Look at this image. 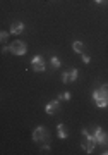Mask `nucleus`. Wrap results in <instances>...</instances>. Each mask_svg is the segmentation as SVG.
<instances>
[{"label":"nucleus","mask_w":108,"mask_h":155,"mask_svg":"<svg viewBox=\"0 0 108 155\" xmlns=\"http://www.w3.org/2000/svg\"><path fill=\"white\" fill-rule=\"evenodd\" d=\"M50 150H52V147H50V145H43V147H41V153H48Z\"/></svg>","instance_id":"dca6fc26"},{"label":"nucleus","mask_w":108,"mask_h":155,"mask_svg":"<svg viewBox=\"0 0 108 155\" xmlns=\"http://www.w3.org/2000/svg\"><path fill=\"white\" fill-rule=\"evenodd\" d=\"M50 66L53 67V69H59V67L62 66V62H60V59L57 55H52V59H50Z\"/></svg>","instance_id":"f8f14e48"},{"label":"nucleus","mask_w":108,"mask_h":155,"mask_svg":"<svg viewBox=\"0 0 108 155\" xmlns=\"http://www.w3.org/2000/svg\"><path fill=\"white\" fill-rule=\"evenodd\" d=\"M101 153H103V155H108V145L105 147V148H103V152H101Z\"/></svg>","instance_id":"f3484780"},{"label":"nucleus","mask_w":108,"mask_h":155,"mask_svg":"<svg viewBox=\"0 0 108 155\" xmlns=\"http://www.w3.org/2000/svg\"><path fill=\"white\" fill-rule=\"evenodd\" d=\"M24 28H26V26H24V22H21V21H14L11 24V29H9V31H11V35H21V33H24Z\"/></svg>","instance_id":"1a4fd4ad"},{"label":"nucleus","mask_w":108,"mask_h":155,"mask_svg":"<svg viewBox=\"0 0 108 155\" xmlns=\"http://www.w3.org/2000/svg\"><path fill=\"white\" fill-rule=\"evenodd\" d=\"M31 67H33V71L43 72L45 69H46V66H45V59L41 55H34L31 59Z\"/></svg>","instance_id":"423d86ee"},{"label":"nucleus","mask_w":108,"mask_h":155,"mask_svg":"<svg viewBox=\"0 0 108 155\" xmlns=\"http://www.w3.org/2000/svg\"><path fill=\"white\" fill-rule=\"evenodd\" d=\"M96 4H105V2H108V0H94Z\"/></svg>","instance_id":"a211bd4d"},{"label":"nucleus","mask_w":108,"mask_h":155,"mask_svg":"<svg viewBox=\"0 0 108 155\" xmlns=\"http://www.w3.org/2000/svg\"><path fill=\"white\" fill-rule=\"evenodd\" d=\"M57 134H59L60 140H67V138H69V133L65 131V127H64V124H62V122H59V124H57Z\"/></svg>","instance_id":"9d476101"},{"label":"nucleus","mask_w":108,"mask_h":155,"mask_svg":"<svg viewBox=\"0 0 108 155\" xmlns=\"http://www.w3.org/2000/svg\"><path fill=\"white\" fill-rule=\"evenodd\" d=\"M77 76H79V71H77L76 67H72L70 71H65L64 74H62V81H64V83H74L77 79Z\"/></svg>","instance_id":"0eeeda50"},{"label":"nucleus","mask_w":108,"mask_h":155,"mask_svg":"<svg viewBox=\"0 0 108 155\" xmlns=\"http://www.w3.org/2000/svg\"><path fill=\"white\" fill-rule=\"evenodd\" d=\"M93 136H94V140H96V143L100 145V147H106L108 145V133H105L103 131L101 126H96L94 127V131H93Z\"/></svg>","instance_id":"20e7f679"},{"label":"nucleus","mask_w":108,"mask_h":155,"mask_svg":"<svg viewBox=\"0 0 108 155\" xmlns=\"http://www.w3.org/2000/svg\"><path fill=\"white\" fill-rule=\"evenodd\" d=\"M70 98H72V93H70V91H64V93L59 95V100H65V102H69Z\"/></svg>","instance_id":"ddd939ff"},{"label":"nucleus","mask_w":108,"mask_h":155,"mask_svg":"<svg viewBox=\"0 0 108 155\" xmlns=\"http://www.w3.org/2000/svg\"><path fill=\"white\" fill-rule=\"evenodd\" d=\"M33 141L34 143H41V141H45V140L48 138V131H46V127L45 126H38L34 131H33Z\"/></svg>","instance_id":"39448f33"},{"label":"nucleus","mask_w":108,"mask_h":155,"mask_svg":"<svg viewBox=\"0 0 108 155\" xmlns=\"http://www.w3.org/2000/svg\"><path fill=\"white\" fill-rule=\"evenodd\" d=\"M9 35H11V31H2V33H0V40L5 43L7 40H9Z\"/></svg>","instance_id":"4468645a"},{"label":"nucleus","mask_w":108,"mask_h":155,"mask_svg":"<svg viewBox=\"0 0 108 155\" xmlns=\"http://www.w3.org/2000/svg\"><path fill=\"white\" fill-rule=\"evenodd\" d=\"M72 50L76 52V54H84V45H82V41H79V40H76L74 43H72Z\"/></svg>","instance_id":"9b49d317"},{"label":"nucleus","mask_w":108,"mask_h":155,"mask_svg":"<svg viewBox=\"0 0 108 155\" xmlns=\"http://www.w3.org/2000/svg\"><path fill=\"white\" fill-rule=\"evenodd\" d=\"M81 134L84 136V140L81 141V148L84 150L86 153H93L94 148H96V145H98L96 140H94V136H93V133H89L86 127H84V129L81 131Z\"/></svg>","instance_id":"f03ea898"},{"label":"nucleus","mask_w":108,"mask_h":155,"mask_svg":"<svg viewBox=\"0 0 108 155\" xmlns=\"http://www.w3.org/2000/svg\"><path fill=\"white\" fill-rule=\"evenodd\" d=\"M59 107H60V100H52V102H48L46 105H45V112L48 114V116H52V114H55V112L59 110Z\"/></svg>","instance_id":"6e6552de"},{"label":"nucleus","mask_w":108,"mask_h":155,"mask_svg":"<svg viewBox=\"0 0 108 155\" xmlns=\"http://www.w3.org/2000/svg\"><path fill=\"white\" fill-rule=\"evenodd\" d=\"M81 57H82V62H84V64H89V62H91V57L87 55V54H81Z\"/></svg>","instance_id":"2eb2a0df"},{"label":"nucleus","mask_w":108,"mask_h":155,"mask_svg":"<svg viewBox=\"0 0 108 155\" xmlns=\"http://www.w3.org/2000/svg\"><path fill=\"white\" fill-rule=\"evenodd\" d=\"M9 50H11L12 55L21 57V55H26V52H27V45L24 43L22 40H16V41H12V43L9 45Z\"/></svg>","instance_id":"7ed1b4c3"},{"label":"nucleus","mask_w":108,"mask_h":155,"mask_svg":"<svg viewBox=\"0 0 108 155\" xmlns=\"http://www.w3.org/2000/svg\"><path fill=\"white\" fill-rule=\"evenodd\" d=\"M93 100H94L96 107L106 109L108 107V83L101 84L100 88H96L94 91H93Z\"/></svg>","instance_id":"f257e3e1"}]
</instances>
